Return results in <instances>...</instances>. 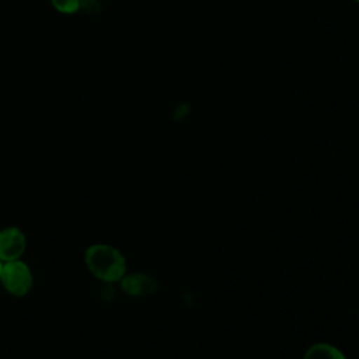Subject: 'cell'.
Segmentation results:
<instances>
[{
	"mask_svg": "<svg viewBox=\"0 0 359 359\" xmlns=\"http://www.w3.org/2000/svg\"><path fill=\"white\" fill-rule=\"evenodd\" d=\"M303 359H346V358L338 348L325 342H318L311 345L306 351Z\"/></svg>",
	"mask_w": 359,
	"mask_h": 359,
	"instance_id": "cell-5",
	"label": "cell"
},
{
	"mask_svg": "<svg viewBox=\"0 0 359 359\" xmlns=\"http://www.w3.org/2000/svg\"><path fill=\"white\" fill-rule=\"evenodd\" d=\"M355 1H358V3H359V0H355Z\"/></svg>",
	"mask_w": 359,
	"mask_h": 359,
	"instance_id": "cell-9",
	"label": "cell"
},
{
	"mask_svg": "<svg viewBox=\"0 0 359 359\" xmlns=\"http://www.w3.org/2000/svg\"><path fill=\"white\" fill-rule=\"evenodd\" d=\"M1 266H3V262L0 261V275H1Z\"/></svg>",
	"mask_w": 359,
	"mask_h": 359,
	"instance_id": "cell-8",
	"label": "cell"
},
{
	"mask_svg": "<svg viewBox=\"0 0 359 359\" xmlns=\"http://www.w3.org/2000/svg\"><path fill=\"white\" fill-rule=\"evenodd\" d=\"M27 250V236L17 226H7L0 230V261L8 262L21 259Z\"/></svg>",
	"mask_w": 359,
	"mask_h": 359,
	"instance_id": "cell-3",
	"label": "cell"
},
{
	"mask_svg": "<svg viewBox=\"0 0 359 359\" xmlns=\"http://www.w3.org/2000/svg\"><path fill=\"white\" fill-rule=\"evenodd\" d=\"M0 285L14 297L27 296L34 286V275L29 265L22 259L3 262Z\"/></svg>",
	"mask_w": 359,
	"mask_h": 359,
	"instance_id": "cell-2",
	"label": "cell"
},
{
	"mask_svg": "<svg viewBox=\"0 0 359 359\" xmlns=\"http://www.w3.org/2000/svg\"><path fill=\"white\" fill-rule=\"evenodd\" d=\"M84 264L94 278L105 283L119 282L126 273V259L123 254L111 244L97 243L87 247Z\"/></svg>",
	"mask_w": 359,
	"mask_h": 359,
	"instance_id": "cell-1",
	"label": "cell"
},
{
	"mask_svg": "<svg viewBox=\"0 0 359 359\" xmlns=\"http://www.w3.org/2000/svg\"><path fill=\"white\" fill-rule=\"evenodd\" d=\"M80 8L87 13H98L101 8L100 0H80Z\"/></svg>",
	"mask_w": 359,
	"mask_h": 359,
	"instance_id": "cell-7",
	"label": "cell"
},
{
	"mask_svg": "<svg viewBox=\"0 0 359 359\" xmlns=\"http://www.w3.org/2000/svg\"><path fill=\"white\" fill-rule=\"evenodd\" d=\"M119 286L125 294L132 297H144L153 294L158 289L157 280L143 272H126L119 280Z\"/></svg>",
	"mask_w": 359,
	"mask_h": 359,
	"instance_id": "cell-4",
	"label": "cell"
},
{
	"mask_svg": "<svg viewBox=\"0 0 359 359\" xmlns=\"http://www.w3.org/2000/svg\"><path fill=\"white\" fill-rule=\"evenodd\" d=\"M50 3L62 14H74L80 10V0H50Z\"/></svg>",
	"mask_w": 359,
	"mask_h": 359,
	"instance_id": "cell-6",
	"label": "cell"
}]
</instances>
